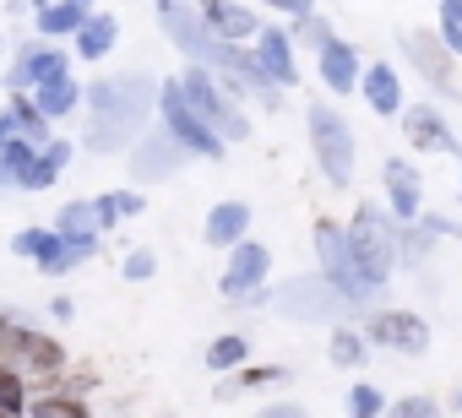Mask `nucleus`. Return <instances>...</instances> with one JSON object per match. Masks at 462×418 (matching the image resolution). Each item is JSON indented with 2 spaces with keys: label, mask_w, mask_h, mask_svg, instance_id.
Listing matches in <instances>:
<instances>
[{
  "label": "nucleus",
  "mask_w": 462,
  "mask_h": 418,
  "mask_svg": "<svg viewBox=\"0 0 462 418\" xmlns=\"http://www.w3.org/2000/svg\"><path fill=\"white\" fill-rule=\"evenodd\" d=\"M256 418H305V407H294V402H273V407H262Z\"/></svg>",
  "instance_id": "4c0bfd02"
},
{
  "label": "nucleus",
  "mask_w": 462,
  "mask_h": 418,
  "mask_svg": "<svg viewBox=\"0 0 462 418\" xmlns=\"http://www.w3.org/2000/svg\"><path fill=\"white\" fill-rule=\"evenodd\" d=\"M55 234H60V240H98L93 206H88V201H71V206H60V218H55Z\"/></svg>",
  "instance_id": "bb28decb"
},
{
  "label": "nucleus",
  "mask_w": 462,
  "mask_h": 418,
  "mask_svg": "<svg viewBox=\"0 0 462 418\" xmlns=\"http://www.w3.org/2000/svg\"><path fill=\"white\" fill-rule=\"evenodd\" d=\"M251 60H256V71H262L273 87H294V82H300V71H294V50H289V33H283V28H262Z\"/></svg>",
  "instance_id": "9b49d317"
},
{
  "label": "nucleus",
  "mask_w": 462,
  "mask_h": 418,
  "mask_svg": "<svg viewBox=\"0 0 462 418\" xmlns=\"http://www.w3.org/2000/svg\"><path fill=\"white\" fill-rule=\"evenodd\" d=\"M402 125H408V141L424 147V152H446V147H451V131H446V120H440L435 109H408Z\"/></svg>",
  "instance_id": "4be33fe9"
},
{
  "label": "nucleus",
  "mask_w": 462,
  "mask_h": 418,
  "mask_svg": "<svg viewBox=\"0 0 462 418\" xmlns=\"http://www.w3.org/2000/svg\"><path fill=\"white\" fill-rule=\"evenodd\" d=\"M305 125H310V147H316L327 179L332 185H348V174H354V136H348V125L327 104H310L305 109Z\"/></svg>",
  "instance_id": "423d86ee"
},
{
  "label": "nucleus",
  "mask_w": 462,
  "mask_h": 418,
  "mask_svg": "<svg viewBox=\"0 0 462 418\" xmlns=\"http://www.w3.org/2000/svg\"><path fill=\"white\" fill-rule=\"evenodd\" d=\"M240 364H245V337L240 332H228V337H217L207 348V369H217V375L223 369H240Z\"/></svg>",
  "instance_id": "c85d7f7f"
},
{
  "label": "nucleus",
  "mask_w": 462,
  "mask_h": 418,
  "mask_svg": "<svg viewBox=\"0 0 462 418\" xmlns=\"http://www.w3.org/2000/svg\"><path fill=\"white\" fill-rule=\"evenodd\" d=\"M174 168H180V147H174L163 131H152V136H136V152H131V179H136V185L169 179Z\"/></svg>",
  "instance_id": "f8f14e48"
},
{
  "label": "nucleus",
  "mask_w": 462,
  "mask_h": 418,
  "mask_svg": "<svg viewBox=\"0 0 462 418\" xmlns=\"http://www.w3.org/2000/svg\"><path fill=\"white\" fill-rule=\"evenodd\" d=\"M93 250H98V240H60V234H55V250L39 261V272H50V277H60V272H77V267H82Z\"/></svg>",
  "instance_id": "393cba45"
},
{
  "label": "nucleus",
  "mask_w": 462,
  "mask_h": 418,
  "mask_svg": "<svg viewBox=\"0 0 462 418\" xmlns=\"http://www.w3.org/2000/svg\"><path fill=\"white\" fill-rule=\"evenodd\" d=\"M82 98H88V109H93L88 147H93V152H120L125 141L142 136V125H147V114H152V98H158V82H147V77H104V82H93Z\"/></svg>",
  "instance_id": "f257e3e1"
},
{
  "label": "nucleus",
  "mask_w": 462,
  "mask_h": 418,
  "mask_svg": "<svg viewBox=\"0 0 462 418\" xmlns=\"http://www.w3.org/2000/svg\"><path fill=\"white\" fill-rule=\"evenodd\" d=\"M152 272H158L152 250H131V256H125V277H131V283H142V277H152Z\"/></svg>",
  "instance_id": "f704fd0d"
},
{
  "label": "nucleus",
  "mask_w": 462,
  "mask_h": 418,
  "mask_svg": "<svg viewBox=\"0 0 462 418\" xmlns=\"http://www.w3.org/2000/svg\"><path fill=\"white\" fill-rule=\"evenodd\" d=\"M343 240H348V250H354V261H359V272L381 288L386 277H392V261H397V240H392V223L375 213V206H359L354 213V223L343 229Z\"/></svg>",
  "instance_id": "7ed1b4c3"
},
{
  "label": "nucleus",
  "mask_w": 462,
  "mask_h": 418,
  "mask_svg": "<svg viewBox=\"0 0 462 418\" xmlns=\"http://www.w3.org/2000/svg\"><path fill=\"white\" fill-rule=\"evenodd\" d=\"M12 250L28 256V261H44V256L55 250V229H23V234L12 240Z\"/></svg>",
  "instance_id": "7c9ffc66"
},
{
  "label": "nucleus",
  "mask_w": 462,
  "mask_h": 418,
  "mask_svg": "<svg viewBox=\"0 0 462 418\" xmlns=\"http://www.w3.org/2000/svg\"><path fill=\"white\" fill-rule=\"evenodd\" d=\"M278 304H283V315H305V321H332L343 299H337V294H332L327 283H305V277H294V283L283 288V299H278Z\"/></svg>",
  "instance_id": "4468645a"
},
{
  "label": "nucleus",
  "mask_w": 462,
  "mask_h": 418,
  "mask_svg": "<svg viewBox=\"0 0 462 418\" xmlns=\"http://www.w3.org/2000/svg\"><path fill=\"white\" fill-rule=\"evenodd\" d=\"M251 229V206L245 201H217L212 213H207V245H228L235 250Z\"/></svg>",
  "instance_id": "f3484780"
},
{
  "label": "nucleus",
  "mask_w": 462,
  "mask_h": 418,
  "mask_svg": "<svg viewBox=\"0 0 462 418\" xmlns=\"http://www.w3.org/2000/svg\"><path fill=\"white\" fill-rule=\"evenodd\" d=\"M386 413V396L375 386H354L348 391V418H381Z\"/></svg>",
  "instance_id": "2f4dec72"
},
{
  "label": "nucleus",
  "mask_w": 462,
  "mask_h": 418,
  "mask_svg": "<svg viewBox=\"0 0 462 418\" xmlns=\"http://www.w3.org/2000/svg\"><path fill=\"white\" fill-rule=\"evenodd\" d=\"M332 359H337V364H359V359H365V337H354V332H332Z\"/></svg>",
  "instance_id": "473e14b6"
},
{
  "label": "nucleus",
  "mask_w": 462,
  "mask_h": 418,
  "mask_svg": "<svg viewBox=\"0 0 462 418\" xmlns=\"http://www.w3.org/2000/svg\"><path fill=\"white\" fill-rule=\"evenodd\" d=\"M115 39H120V23H115L109 12H93V17L82 23V33H77V55H82V60H104V55L115 50Z\"/></svg>",
  "instance_id": "412c9836"
},
{
  "label": "nucleus",
  "mask_w": 462,
  "mask_h": 418,
  "mask_svg": "<svg viewBox=\"0 0 462 418\" xmlns=\"http://www.w3.org/2000/svg\"><path fill=\"white\" fill-rule=\"evenodd\" d=\"M6 120H12V131H17V141H23V147H33V152H44V147H50V120H39V109H33L28 98H17Z\"/></svg>",
  "instance_id": "b1692460"
},
{
  "label": "nucleus",
  "mask_w": 462,
  "mask_h": 418,
  "mask_svg": "<svg viewBox=\"0 0 462 418\" xmlns=\"http://www.w3.org/2000/svg\"><path fill=\"white\" fill-rule=\"evenodd\" d=\"M196 17H201V28H207L217 44H228V50H235V44H245L251 33H262L256 12H251V6H228V0H212V6H201Z\"/></svg>",
  "instance_id": "9d476101"
},
{
  "label": "nucleus",
  "mask_w": 462,
  "mask_h": 418,
  "mask_svg": "<svg viewBox=\"0 0 462 418\" xmlns=\"http://www.w3.org/2000/svg\"><path fill=\"white\" fill-rule=\"evenodd\" d=\"M28 418H93V413H88V402H77L66 391H39L28 402Z\"/></svg>",
  "instance_id": "a878e982"
},
{
  "label": "nucleus",
  "mask_w": 462,
  "mask_h": 418,
  "mask_svg": "<svg viewBox=\"0 0 462 418\" xmlns=\"http://www.w3.org/2000/svg\"><path fill=\"white\" fill-rule=\"evenodd\" d=\"M88 17H93V12L82 6V0H44V6H33V28H39L44 39H77Z\"/></svg>",
  "instance_id": "dca6fc26"
},
{
  "label": "nucleus",
  "mask_w": 462,
  "mask_h": 418,
  "mask_svg": "<svg viewBox=\"0 0 462 418\" xmlns=\"http://www.w3.org/2000/svg\"><path fill=\"white\" fill-rule=\"evenodd\" d=\"M267 380H283V369L267 364V369H245V375H240V386H267Z\"/></svg>",
  "instance_id": "e433bc0d"
},
{
  "label": "nucleus",
  "mask_w": 462,
  "mask_h": 418,
  "mask_svg": "<svg viewBox=\"0 0 462 418\" xmlns=\"http://www.w3.org/2000/svg\"><path fill=\"white\" fill-rule=\"evenodd\" d=\"M267 267H273L267 245H251V240H240L235 250H228V267H223V294H228V299H251V288H262Z\"/></svg>",
  "instance_id": "6e6552de"
},
{
  "label": "nucleus",
  "mask_w": 462,
  "mask_h": 418,
  "mask_svg": "<svg viewBox=\"0 0 462 418\" xmlns=\"http://www.w3.org/2000/svg\"><path fill=\"white\" fill-rule=\"evenodd\" d=\"M12 141H17V131H12V120H6V114H0V152H6Z\"/></svg>",
  "instance_id": "ea45409f"
},
{
  "label": "nucleus",
  "mask_w": 462,
  "mask_h": 418,
  "mask_svg": "<svg viewBox=\"0 0 462 418\" xmlns=\"http://www.w3.org/2000/svg\"><path fill=\"white\" fill-rule=\"evenodd\" d=\"M316 256H321V267H327V288H332L343 304H359V299L375 294V283L359 272V261H354V250H348V240H343L337 223H316Z\"/></svg>",
  "instance_id": "20e7f679"
},
{
  "label": "nucleus",
  "mask_w": 462,
  "mask_h": 418,
  "mask_svg": "<svg viewBox=\"0 0 462 418\" xmlns=\"http://www.w3.org/2000/svg\"><path fill=\"white\" fill-rule=\"evenodd\" d=\"M71 152H77L71 141H50L44 152H33V158L12 174V185H17V190H50V185H55V174L71 163Z\"/></svg>",
  "instance_id": "2eb2a0df"
},
{
  "label": "nucleus",
  "mask_w": 462,
  "mask_h": 418,
  "mask_svg": "<svg viewBox=\"0 0 462 418\" xmlns=\"http://www.w3.org/2000/svg\"><path fill=\"white\" fill-rule=\"evenodd\" d=\"M180 93H185V104H190V114L217 136V141H245L251 136V120L235 109V98H228L217 82H212V71H201V66H190L185 77H180Z\"/></svg>",
  "instance_id": "f03ea898"
},
{
  "label": "nucleus",
  "mask_w": 462,
  "mask_h": 418,
  "mask_svg": "<svg viewBox=\"0 0 462 418\" xmlns=\"http://www.w3.org/2000/svg\"><path fill=\"white\" fill-rule=\"evenodd\" d=\"M365 98H370V109L386 114V120L402 109V82L392 77V66H370V71H365Z\"/></svg>",
  "instance_id": "5701e85b"
},
{
  "label": "nucleus",
  "mask_w": 462,
  "mask_h": 418,
  "mask_svg": "<svg viewBox=\"0 0 462 418\" xmlns=\"http://www.w3.org/2000/svg\"><path fill=\"white\" fill-rule=\"evenodd\" d=\"M55 77H71L66 55H60L55 44H23V50H17V66L6 71V87H12L17 98H28L33 87H44V82H55Z\"/></svg>",
  "instance_id": "0eeeda50"
},
{
  "label": "nucleus",
  "mask_w": 462,
  "mask_h": 418,
  "mask_svg": "<svg viewBox=\"0 0 462 418\" xmlns=\"http://www.w3.org/2000/svg\"><path fill=\"white\" fill-rule=\"evenodd\" d=\"M33 402V391H28V380L17 375V369H6L0 364V413H12V418H23V407Z\"/></svg>",
  "instance_id": "cd10ccee"
},
{
  "label": "nucleus",
  "mask_w": 462,
  "mask_h": 418,
  "mask_svg": "<svg viewBox=\"0 0 462 418\" xmlns=\"http://www.w3.org/2000/svg\"><path fill=\"white\" fill-rule=\"evenodd\" d=\"M109 201H115V213H120V218H136V213H142V206H147V201H142L136 190H115Z\"/></svg>",
  "instance_id": "c9c22d12"
},
{
  "label": "nucleus",
  "mask_w": 462,
  "mask_h": 418,
  "mask_svg": "<svg viewBox=\"0 0 462 418\" xmlns=\"http://www.w3.org/2000/svg\"><path fill=\"white\" fill-rule=\"evenodd\" d=\"M370 342L375 348H397V353H424L430 348V326L408 310H386L370 321Z\"/></svg>",
  "instance_id": "1a4fd4ad"
},
{
  "label": "nucleus",
  "mask_w": 462,
  "mask_h": 418,
  "mask_svg": "<svg viewBox=\"0 0 462 418\" xmlns=\"http://www.w3.org/2000/svg\"><path fill=\"white\" fill-rule=\"evenodd\" d=\"M386 195H392V213H397L402 223H413V218H419L424 190H419V174H413L402 158H392V163H386Z\"/></svg>",
  "instance_id": "a211bd4d"
},
{
  "label": "nucleus",
  "mask_w": 462,
  "mask_h": 418,
  "mask_svg": "<svg viewBox=\"0 0 462 418\" xmlns=\"http://www.w3.org/2000/svg\"><path fill=\"white\" fill-rule=\"evenodd\" d=\"M50 315H55V321H71V315H77V304H71V299H55V304H50Z\"/></svg>",
  "instance_id": "58836bf2"
},
{
  "label": "nucleus",
  "mask_w": 462,
  "mask_h": 418,
  "mask_svg": "<svg viewBox=\"0 0 462 418\" xmlns=\"http://www.w3.org/2000/svg\"><path fill=\"white\" fill-rule=\"evenodd\" d=\"M457 407H462V396H457Z\"/></svg>",
  "instance_id": "79ce46f5"
},
{
  "label": "nucleus",
  "mask_w": 462,
  "mask_h": 418,
  "mask_svg": "<svg viewBox=\"0 0 462 418\" xmlns=\"http://www.w3.org/2000/svg\"><path fill=\"white\" fill-rule=\"evenodd\" d=\"M158 114H163V136L180 147V152H201V158H223V141L190 114L180 82H158Z\"/></svg>",
  "instance_id": "39448f33"
},
{
  "label": "nucleus",
  "mask_w": 462,
  "mask_h": 418,
  "mask_svg": "<svg viewBox=\"0 0 462 418\" xmlns=\"http://www.w3.org/2000/svg\"><path fill=\"white\" fill-rule=\"evenodd\" d=\"M402 50L413 55V66H419V77H424L430 87H440L446 98L457 93V77H451V55L440 50V39H435V33H408V39H402Z\"/></svg>",
  "instance_id": "ddd939ff"
},
{
  "label": "nucleus",
  "mask_w": 462,
  "mask_h": 418,
  "mask_svg": "<svg viewBox=\"0 0 462 418\" xmlns=\"http://www.w3.org/2000/svg\"><path fill=\"white\" fill-rule=\"evenodd\" d=\"M392 418H435V396H402L392 402Z\"/></svg>",
  "instance_id": "72a5a7b5"
},
{
  "label": "nucleus",
  "mask_w": 462,
  "mask_h": 418,
  "mask_svg": "<svg viewBox=\"0 0 462 418\" xmlns=\"http://www.w3.org/2000/svg\"><path fill=\"white\" fill-rule=\"evenodd\" d=\"M321 77H327L332 93H348V87L359 82V55H354L343 39H327V44H321Z\"/></svg>",
  "instance_id": "aec40b11"
},
{
  "label": "nucleus",
  "mask_w": 462,
  "mask_h": 418,
  "mask_svg": "<svg viewBox=\"0 0 462 418\" xmlns=\"http://www.w3.org/2000/svg\"><path fill=\"white\" fill-rule=\"evenodd\" d=\"M440 50L462 55V0H446L440 6Z\"/></svg>",
  "instance_id": "c756f323"
},
{
  "label": "nucleus",
  "mask_w": 462,
  "mask_h": 418,
  "mask_svg": "<svg viewBox=\"0 0 462 418\" xmlns=\"http://www.w3.org/2000/svg\"><path fill=\"white\" fill-rule=\"evenodd\" d=\"M28 104L39 109V120H60V114H71V109L82 104V87H77V77H55V82L33 87Z\"/></svg>",
  "instance_id": "6ab92c4d"
},
{
  "label": "nucleus",
  "mask_w": 462,
  "mask_h": 418,
  "mask_svg": "<svg viewBox=\"0 0 462 418\" xmlns=\"http://www.w3.org/2000/svg\"><path fill=\"white\" fill-rule=\"evenodd\" d=\"M0 185H12V174H6V163H0Z\"/></svg>",
  "instance_id": "a19ab883"
}]
</instances>
